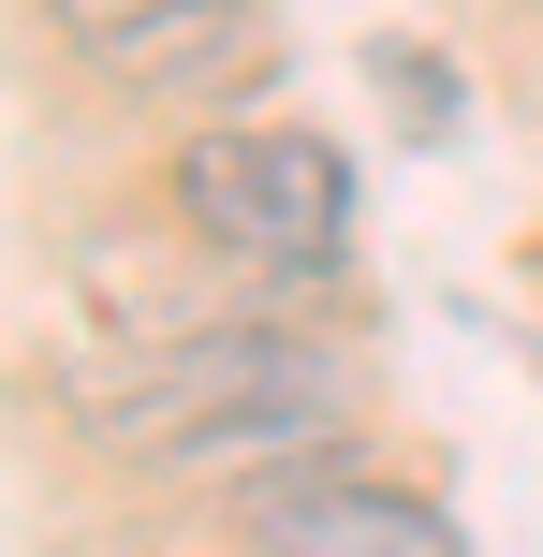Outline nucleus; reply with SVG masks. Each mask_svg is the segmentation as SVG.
Segmentation results:
<instances>
[{
    "mask_svg": "<svg viewBox=\"0 0 543 557\" xmlns=\"http://www.w3.org/2000/svg\"><path fill=\"white\" fill-rule=\"evenodd\" d=\"M147 15H176V0H45V29H59L74 59H103L118 29H147Z\"/></svg>",
    "mask_w": 543,
    "mask_h": 557,
    "instance_id": "423d86ee",
    "label": "nucleus"
},
{
    "mask_svg": "<svg viewBox=\"0 0 543 557\" xmlns=\"http://www.w3.org/2000/svg\"><path fill=\"white\" fill-rule=\"evenodd\" d=\"M309 396H353L323 337H294V323H192V337H133V352L74 367L59 411L88 425V455L176 484L206 441H235V425H264V411H309Z\"/></svg>",
    "mask_w": 543,
    "mask_h": 557,
    "instance_id": "f257e3e1",
    "label": "nucleus"
},
{
    "mask_svg": "<svg viewBox=\"0 0 543 557\" xmlns=\"http://www.w3.org/2000/svg\"><path fill=\"white\" fill-rule=\"evenodd\" d=\"M250 543L264 557H470L456 513H441L427 484L368 470V455H323V470H294V484H250Z\"/></svg>",
    "mask_w": 543,
    "mask_h": 557,
    "instance_id": "7ed1b4c3",
    "label": "nucleus"
},
{
    "mask_svg": "<svg viewBox=\"0 0 543 557\" xmlns=\"http://www.w3.org/2000/svg\"><path fill=\"white\" fill-rule=\"evenodd\" d=\"M368 74H382V88H397V103H411V133H427V147L456 133V74H427V59H411V45H368Z\"/></svg>",
    "mask_w": 543,
    "mask_h": 557,
    "instance_id": "39448f33",
    "label": "nucleus"
},
{
    "mask_svg": "<svg viewBox=\"0 0 543 557\" xmlns=\"http://www.w3.org/2000/svg\"><path fill=\"white\" fill-rule=\"evenodd\" d=\"M529 15H543V0H529Z\"/></svg>",
    "mask_w": 543,
    "mask_h": 557,
    "instance_id": "0eeeda50",
    "label": "nucleus"
},
{
    "mask_svg": "<svg viewBox=\"0 0 543 557\" xmlns=\"http://www.w3.org/2000/svg\"><path fill=\"white\" fill-rule=\"evenodd\" d=\"M162 206L235 278H338L353 250V162L294 117H192L162 147Z\"/></svg>",
    "mask_w": 543,
    "mask_h": 557,
    "instance_id": "f03ea898",
    "label": "nucleus"
},
{
    "mask_svg": "<svg viewBox=\"0 0 543 557\" xmlns=\"http://www.w3.org/2000/svg\"><path fill=\"white\" fill-rule=\"evenodd\" d=\"M264 59H280L264 0H176V15L118 29V45L88 59V88H118V103H192V117H221L235 88H264Z\"/></svg>",
    "mask_w": 543,
    "mask_h": 557,
    "instance_id": "20e7f679",
    "label": "nucleus"
}]
</instances>
